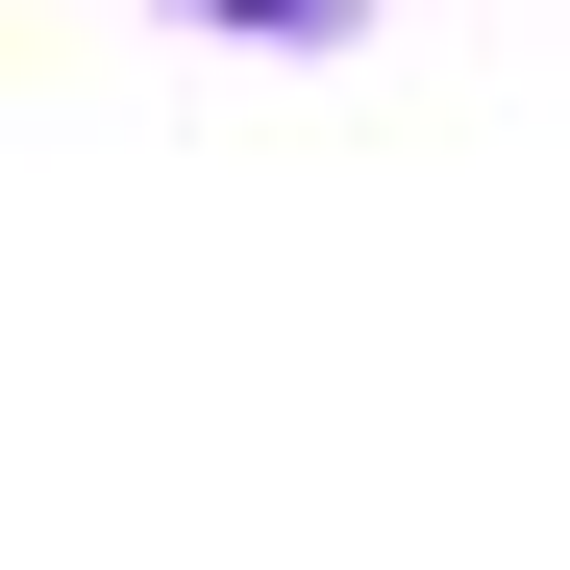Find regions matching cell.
I'll return each mask as SVG.
<instances>
[{
    "mask_svg": "<svg viewBox=\"0 0 570 570\" xmlns=\"http://www.w3.org/2000/svg\"><path fill=\"white\" fill-rule=\"evenodd\" d=\"M199 26H347V0H199Z\"/></svg>",
    "mask_w": 570,
    "mask_h": 570,
    "instance_id": "1",
    "label": "cell"
}]
</instances>
